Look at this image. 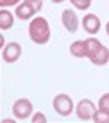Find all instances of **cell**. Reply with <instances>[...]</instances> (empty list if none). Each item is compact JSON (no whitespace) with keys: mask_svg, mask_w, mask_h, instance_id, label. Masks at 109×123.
I'll return each mask as SVG.
<instances>
[{"mask_svg":"<svg viewBox=\"0 0 109 123\" xmlns=\"http://www.w3.org/2000/svg\"><path fill=\"white\" fill-rule=\"evenodd\" d=\"M29 36L36 45H45L50 39V27L45 18H34L29 25Z\"/></svg>","mask_w":109,"mask_h":123,"instance_id":"6da1fadb","label":"cell"},{"mask_svg":"<svg viewBox=\"0 0 109 123\" xmlns=\"http://www.w3.org/2000/svg\"><path fill=\"white\" fill-rule=\"evenodd\" d=\"M34 12H36V11L32 9V7L29 6L27 2H23L22 6H18V7H16V16H18L20 20H29L32 14H34Z\"/></svg>","mask_w":109,"mask_h":123,"instance_id":"30bf717a","label":"cell"},{"mask_svg":"<svg viewBox=\"0 0 109 123\" xmlns=\"http://www.w3.org/2000/svg\"><path fill=\"white\" fill-rule=\"evenodd\" d=\"M106 31H107V36H109V22H107V27H106Z\"/></svg>","mask_w":109,"mask_h":123,"instance_id":"d6986e66","label":"cell"},{"mask_svg":"<svg viewBox=\"0 0 109 123\" xmlns=\"http://www.w3.org/2000/svg\"><path fill=\"white\" fill-rule=\"evenodd\" d=\"M86 41H88V48H90L88 50L90 61L93 62V64H97V66L106 64L107 59H109V50L100 43L98 39H95V37H90V39H86Z\"/></svg>","mask_w":109,"mask_h":123,"instance_id":"7a4b0ae2","label":"cell"},{"mask_svg":"<svg viewBox=\"0 0 109 123\" xmlns=\"http://www.w3.org/2000/svg\"><path fill=\"white\" fill-rule=\"evenodd\" d=\"M52 2H54V4H61L63 0H52Z\"/></svg>","mask_w":109,"mask_h":123,"instance_id":"ac0fdd59","label":"cell"},{"mask_svg":"<svg viewBox=\"0 0 109 123\" xmlns=\"http://www.w3.org/2000/svg\"><path fill=\"white\" fill-rule=\"evenodd\" d=\"M13 114L16 120H25L32 114V104L27 98H20L16 100V104L13 105Z\"/></svg>","mask_w":109,"mask_h":123,"instance_id":"277c9868","label":"cell"},{"mask_svg":"<svg viewBox=\"0 0 109 123\" xmlns=\"http://www.w3.org/2000/svg\"><path fill=\"white\" fill-rule=\"evenodd\" d=\"M18 0H0V6L2 7H9V6H16Z\"/></svg>","mask_w":109,"mask_h":123,"instance_id":"e0dca14e","label":"cell"},{"mask_svg":"<svg viewBox=\"0 0 109 123\" xmlns=\"http://www.w3.org/2000/svg\"><path fill=\"white\" fill-rule=\"evenodd\" d=\"M93 121H97V123H109V111H104V109L97 111L95 116H93Z\"/></svg>","mask_w":109,"mask_h":123,"instance_id":"7c38bea8","label":"cell"},{"mask_svg":"<svg viewBox=\"0 0 109 123\" xmlns=\"http://www.w3.org/2000/svg\"><path fill=\"white\" fill-rule=\"evenodd\" d=\"M61 20H63V25L68 32H75L79 27V20H77V14L72 11V9H64L61 12Z\"/></svg>","mask_w":109,"mask_h":123,"instance_id":"52a82bcc","label":"cell"},{"mask_svg":"<svg viewBox=\"0 0 109 123\" xmlns=\"http://www.w3.org/2000/svg\"><path fill=\"white\" fill-rule=\"evenodd\" d=\"M54 109H56V112L61 114V116H68V114L73 111V102L68 95L61 93V95H57L56 98H54Z\"/></svg>","mask_w":109,"mask_h":123,"instance_id":"3957f363","label":"cell"},{"mask_svg":"<svg viewBox=\"0 0 109 123\" xmlns=\"http://www.w3.org/2000/svg\"><path fill=\"white\" fill-rule=\"evenodd\" d=\"M45 121H47V118L43 116V112H36L32 116V123H45Z\"/></svg>","mask_w":109,"mask_h":123,"instance_id":"2e32d148","label":"cell"},{"mask_svg":"<svg viewBox=\"0 0 109 123\" xmlns=\"http://www.w3.org/2000/svg\"><path fill=\"white\" fill-rule=\"evenodd\" d=\"M22 55V46L18 43H7L4 46V52H2V59L6 62H14L18 61V57Z\"/></svg>","mask_w":109,"mask_h":123,"instance_id":"8992f818","label":"cell"},{"mask_svg":"<svg viewBox=\"0 0 109 123\" xmlns=\"http://www.w3.org/2000/svg\"><path fill=\"white\" fill-rule=\"evenodd\" d=\"M98 107L104 109V111H109V93L100 96V102H98Z\"/></svg>","mask_w":109,"mask_h":123,"instance_id":"5bb4252c","label":"cell"},{"mask_svg":"<svg viewBox=\"0 0 109 123\" xmlns=\"http://www.w3.org/2000/svg\"><path fill=\"white\" fill-rule=\"evenodd\" d=\"M11 27H13V14L9 11L2 9L0 11V29H2V31H7V29H11Z\"/></svg>","mask_w":109,"mask_h":123,"instance_id":"8fae6325","label":"cell"},{"mask_svg":"<svg viewBox=\"0 0 109 123\" xmlns=\"http://www.w3.org/2000/svg\"><path fill=\"white\" fill-rule=\"evenodd\" d=\"M88 41H73L72 45H70V54H72L73 57H86L88 55Z\"/></svg>","mask_w":109,"mask_h":123,"instance_id":"9c48e42d","label":"cell"},{"mask_svg":"<svg viewBox=\"0 0 109 123\" xmlns=\"http://www.w3.org/2000/svg\"><path fill=\"white\" fill-rule=\"evenodd\" d=\"M70 2H72L77 9H82V11L88 9V7L91 6V0H70Z\"/></svg>","mask_w":109,"mask_h":123,"instance_id":"4fadbf2b","label":"cell"},{"mask_svg":"<svg viewBox=\"0 0 109 123\" xmlns=\"http://www.w3.org/2000/svg\"><path fill=\"white\" fill-rule=\"evenodd\" d=\"M95 112H97V109H95V105H93V102H91V100L84 98V100L79 102V105H77V116H79V120H82V121L93 120Z\"/></svg>","mask_w":109,"mask_h":123,"instance_id":"5b68a950","label":"cell"},{"mask_svg":"<svg viewBox=\"0 0 109 123\" xmlns=\"http://www.w3.org/2000/svg\"><path fill=\"white\" fill-rule=\"evenodd\" d=\"M82 29H84L88 34H97L100 31V20H98V16L86 14L84 18H82Z\"/></svg>","mask_w":109,"mask_h":123,"instance_id":"ba28073f","label":"cell"},{"mask_svg":"<svg viewBox=\"0 0 109 123\" xmlns=\"http://www.w3.org/2000/svg\"><path fill=\"white\" fill-rule=\"evenodd\" d=\"M25 2L29 4V6L32 7V9H34L36 12L41 9V7H43V0H25Z\"/></svg>","mask_w":109,"mask_h":123,"instance_id":"9a60e30c","label":"cell"}]
</instances>
